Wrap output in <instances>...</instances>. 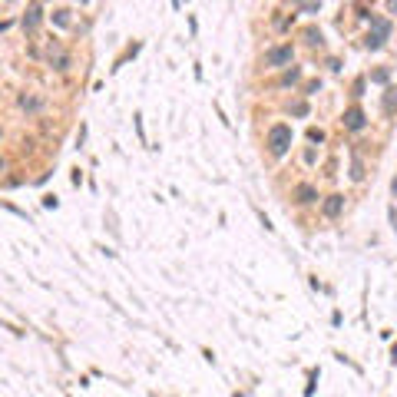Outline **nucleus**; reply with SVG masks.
<instances>
[{
    "label": "nucleus",
    "mask_w": 397,
    "mask_h": 397,
    "mask_svg": "<svg viewBox=\"0 0 397 397\" xmlns=\"http://www.w3.org/2000/svg\"><path fill=\"white\" fill-rule=\"evenodd\" d=\"M291 113H294V116H305V113H308V106H305V103H294Z\"/></svg>",
    "instance_id": "2eb2a0df"
},
{
    "label": "nucleus",
    "mask_w": 397,
    "mask_h": 397,
    "mask_svg": "<svg viewBox=\"0 0 397 397\" xmlns=\"http://www.w3.org/2000/svg\"><path fill=\"white\" fill-rule=\"evenodd\" d=\"M394 229H397V225H394Z\"/></svg>",
    "instance_id": "6ab92c4d"
},
{
    "label": "nucleus",
    "mask_w": 397,
    "mask_h": 397,
    "mask_svg": "<svg viewBox=\"0 0 397 397\" xmlns=\"http://www.w3.org/2000/svg\"><path fill=\"white\" fill-rule=\"evenodd\" d=\"M387 10H390V14H397V0H387Z\"/></svg>",
    "instance_id": "dca6fc26"
},
{
    "label": "nucleus",
    "mask_w": 397,
    "mask_h": 397,
    "mask_svg": "<svg viewBox=\"0 0 397 397\" xmlns=\"http://www.w3.org/2000/svg\"><path fill=\"white\" fill-rule=\"evenodd\" d=\"M50 63H53V70H60V73H63V70H70V56L56 50V56H50Z\"/></svg>",
    "instance_id": "0eeeda50"
},
{
    "label": "nucleus",
    "mask_w": 397,
    "mask_h": 397,
    "mask_svg": "<svg viewBox=\"0 0 397 397\" xmlns=\"http://www.w3.org/2000/svg\"><path fill=\"white\" fill-rule=\"evenodd\" d=\"M341 212H344V195H328V202H325V215H328V219H338Z\"/></svg>",
    "instance_id": "423d86ee"
},
{
    "label": "nucleus",
    "mask_w": 397,
    "mask_h": 397,
    "mask_svg": "<svg viewBox=\"0 0 397 397\" xmlns=\"http://www.w3.org/2000/svg\"><path fill=\"white\" fill-rule=\"evenodd\" d=\"M7 4H14V0H7Z\"/></svg>",
    "instance_id": "a211bd4d"
},
{
    "label": "nucleus",
    "mask_w": 397,
    "mask_h": 397,
    "mask_svg": "<svg viewBox=\"0 0 397 397\" xmlns=\"http://www.w3.org/2000/svg\"><path fill=\"white\" fill-rule=\"evenodd\" d=\"M294 202H298V206H311V202H318V189H315V185H298V189H294Z\"/></svg>",
    "instance_id": "39448f33"
},
{
    "label": "nucleus",
    "mask_w": 397,
    "mask_h": 397,
    "mask_svg": "<svg viewBox=\"0 0 397 397\" xmlns=\"http://www.w3.org/2000/svg\"><path fill=\"white\" fill-rule=\"evenodd\" d=\"M305 40H308L311 47H318V43H321V33H318V30H308V33H305Z\"/></svg>",
    "instance_id": "ddd939ff"
},
{
    "label": "nucleus",
    "mask_w": 397,
    "mask_h": 397,
    "mask_svg": "<svg viewBox=\"0 0 397 397\" xmlns=\"http://www.w3.org/2000/svg\"><path fill=\"white\" fill-rule=\"evenodd\" d=\"M288 146H291V126H285V123H275V126L268 129V152L275 159H281L288 152Z\"/></svg>",
    "instance_id": "f257e3e1"
},
{
    "label": "nucleus",
    "mask_w": 397,
    "mask_h": 397,
    "mask_svg": "<svg viewBox=\"0 0 397 397\" xmlns=\"http://www.w3.org/2000/svg\"><path fill=\"white\" fill-rule=\"evenodd\" d=\"M341 123H344V129H354V133H357V129H364V113L357 110V106H351V110L344 113Z\"/></svg>",
    "instance_id": "20e7f679"
},
{
    "label": "nucleus",
    "mask_w": 397,
    "mask_h": 397,
    "mask_svg": "<svg viewBox=\"0 0 397 397\" xmlns=\"http://www.w3.org/2000/svg\"><path fill=\"white\" fill-rule=\"evenodd\" d=\"M351 179H354V182L364 179V166H361V159H357V156H354V162H351Z\"/></svg>",
    "instance_id": "1a4fd4ad"
},
{
    "label": "nucleus",
    "mask_w": 397,
    "mask_h": 397,
    "mask_svg": "<svg viewBox=\"0 0 397 397\" xmlns=\"http://www.w3.org/2000/svg\"><path fill=\"white\" fill-rule=\"evenodd\" d=\"M53 24L56 27H70V14H66V10H53Z\"/></svg>",
    "instance_id": "9d476101"
},
{
    "label": "nucleus",
    "mask_w": 397,
    "mask_h": 397,
    "mask_svg": "<svg viewBox=\"0 0 397 397\" xmlns=\"http://www.w3.org/2000/svg\"><path fill=\"white\" fill-rule=\"evenodd\" d=\"M40 20H43V10H40V4H30L20 24H24V30H27V33H33V30L40 27Z\"/></svg>",
    "instance_id": "7ed1b4c3"
},
{
    "label": "nucleus",
    "mask_w": 397,
    "mask_h": 397,
    "mask_svg": "<svg viewBox=\"0 0 397 397\" xmlns=\"http://www.w3.org/2000/svg\"><path fill=\"white\" fill-rule=\"evenodd\" d=\"M394 106H397V89H387L384 93V113H394Z\"/></svg>",
    "instance_id": "6e6552de"
},
{
    "label": "nucleus",
    "mask_w": 397,
    "mask_h": 397,
    "mask_svg": "<svg viewBox=\"0 0 397 397\" xmlns=\"http://www.w3.org/2000/svg\"><path fill=\"white\" fill-rule=\"evenodd\" d=\"M371 79H374V83H387L390 73H387V70H374V76H371Z\"/></svg>",
    "instance_id": "4468645a"
},
{
    "label": "nucleus",
    "mask_w": 397,
    "mask_h": 397,
    "mask_svg": "<svg viewBox=\"0 0 397 397\" xmlns=\"http://www.w3.org/2000/svg\"><path fill=\"white\" fill-rule=\"evenodd\" d=\"M291 56H294L291 43H285V47H271V50H265V66H271V70H278V66L291 63Z\"/></svg>",
    "instance_id": "f03ea898"
},
{
    "label": "nucleus",
    "mask_w": 397,
    "mask_h": 397,
    "mask_svg": "<svg viewBox=\"0 0 397 397\" xmlns=\"http://www.w3.org/2000/svg\"><path fill=\"white\" fill-rule=\"evenodd\" d=\"M298 79H302V70L294 66V70H288L285 76H281V83H285V86H288V83H298Z\"/></svg>",
    "instance_id": "f8f14e48"
},
{
    "label": "nucleus",
    "mask_w": 397,
    "mask_h": 397,
    "mask_svg": "<svg viewBox=\"0 0 397 397\" xmlns=\"http://www.w3.org/2000/svg\"><path fill=\"white\" fill-rule=\"evenodd\" d=\"M20 106H24V110H30V113H37L40 110V100H37V96H24V100H20Z\"/></svg>",
    "instance_id": "9b49d317"
},
{
    "label": "nucleus",
    "mask_w": 397,
    "mask_h": 397,
    "mask_svg": "<svg viewBox=\"0 0 397 397\" xmlns=\"http://www.w3.org/2000/svg\"><path fill=\"white\" fill-rule=\"evenodd\" d=\"M4 169H7V166H4V159H0V172H4Z\"/></svg>",
    "instance_id": "f3484780"
}]
</instances>
